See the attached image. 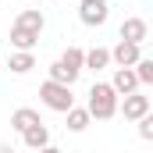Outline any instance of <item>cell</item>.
I'll return each mask as SVG.
<instances>
[{
  "instance_id": "obj_1",
  "label": "cell",
  "mask_w": 153,
  "mask_h": 153,
  "mask_svg": "<svg viewBox=\"0 0 153 153\" xmlns=\"http://www.w3.org/2000/svg\"><path fill=\"white\" fill-rule=\"evenodd\" d=\"M117 100L121 96L111 89V82H93L89 100H85V111H89V117H96V121H111L117 114Z\"/></svg>"
},
{
  "instance_id": "obj_2",
  "label": "cell",
  "mask_w": 153,
  "mask_h": 153,
  "mask_svg": "<svg viewBox=\"0 0 153 153\" xmlns=\"http://www.w3.org/2000/svg\"><path fill=\"white\" fill-rule=\"evenodd\" d=\"M82 57L85 50L82 46H68L53 64H50V82H61V85H75L78 75H82Z\"/></svg>"
},
{
  "instance_id": "obj_3",
  "label": "cell",
  "mask_w": 153,
  "mask_h": 153,
  "mask_svg": "<svg viewBox=\"0 0 153 153\" xmlns=\"http://www.w3.org/2000/svg\"><path fill=\"white\" fill-rule=\"evenodd\" d=\"M39 100L50 107V111H57V114H64V111H71L75 107V96H71V85H61V82H43L39 85Z\"/></svg>"
},
{
  "instance_id": "obj_4",
  "label": "cell",
  "mask_w": 153,
  "mask_h": 153,
  "mask_svg": "<svg viewBox=\"0 0 153 153\" xmlns=\"http://www.w3.org/2000/svg\"><path fill=\"white\" fill-rule=\"evenodd\" d=\"M78 18H82V25L100 29V25H107L111 7H107V0H82V4H78Z\"/></svg>"
},
{
  "instance_id": "obj_5",
  "label": "cell",
  "mask_w": 153,
  "mask_h": 153,
  "mask_svg": "<svg viewBox=\"0 0 153 153\" xmlns=\"http://www.w3.org/2000/svg\"><path fill=\"white\" fill-rule=\"evenodd\" d=\"M117 111L128 117V121H139V117L150 114V96H143V93H128L125 100H117Z\"/></svg>"
},
{
  "instance_id": "obj_6",
  "label": "cell",
  "mask_w": 153,
  "mask_h": 153,
  "mask_svg": "<svg viewBox=\"0 0 153 153\" xmlns=\"http://www.w3.org/2000/svg\"><path fill=\"white\" fill-rule=\"evenodd\" d=\"M117 36L125 39V43L143 46V43H146V36H150V25H146L143 18H125V22H121V29H117Z\"/></svg>"
},
{
  "instance_id": "obj_7",
  "label": "cell",
  "mask_w": 153,
  "mask_h": 153,
  "mask_svg": "<svg viewBox=\"0 0 153 153\" xmlns=\"http://www.w3.org/2000/svg\"><path fill=\"white\" fill-rule=\"evenodd\" d=\"M139 57H143V46H135V43H125V39H117V46L111 50V61H114L117 68H132Z\"/></svg>"
},
{
  "instance_id": "obj_8",
  "label": "cell",
  "mask_w": 153,
  "mask_h": 153,
  "mask_svg": "<svg viewBox=\"0 0 153 153\" xmlns=\"http://www.w3.org/2000/svg\"><path fill=\"white\" fill-rule=\"evenodd\" d=\"M111 89H114L117 96H128V93H139V78L132 68H117L114 78H111Z\"/></svg>"
},
{
  "instance_id": "obj_9",
  "label": "cell",
  "mask_w": 153,
  "mask_h": 153,
  "mask_svg": "<svg viewBox=\"0 0 153 153\" xmlns=\"http://www.w3.org/2000/svg\"><path fill=\"white\" fill-rule=\"evenodd\" d=\"M43 25H46V18H43V11H18V18H14V29H25V32H43Z\"/></svg>"
},
{
  "instance_id": "obj_10",
  "label": "cell",
  "mask_w": 153,
  "mask_h": 153,
  "mask_svg": "<svg viewBox=\"0 0 153 153\" xmlns=\"http://www.w3.org/2000/svg\"><path fill=\"white\" fill-rule=\"evenodd\" d=\"M111 64V50L107 46H93V50H85V57H82V71L89 68V71H103Z\"/></svg>"
},
{
  "instance_id": "obj_11",
  "label": "cell",
  "mask_w": 153,
  "mask_h": 153,
  "mask_svg": "<svg viewBox=\"0 0 153 153\" xmlns=\"http://www.w3.org/2000/svg\"><path fill=\"white\" fill-rule=\"evenodd\" d=\"M22 139H25V146H29V150H43V146H50V128L39 121V125H32V128H25V132H22Z\"/></svg>"
},
{
  "instance_id": "obj_12",
  "label": "cell",
  "mask_w": 153,
  "mask_h": 153,
  "mask_svg": "<svg viewBox=\"0 0 153 153\" xmlns=\"http://www.w3.org/2000/svg\"><path fill=\"white\" fill-rule=\"evenodd\" d=\"M32 125H39V111H32V107H18V111L11 114V128H14V132H25V128H32Z\"/></svg>"
},
{
  "instance_id": "obj_13",
  "label": "cell",
  "mask_w": 153,
  "mask_h": 153,
  "mask_svg": "<svg viewBox=\"0 0 153 153\" xmlns=\"http://www.w3.org/2000/svg\"><path fill=\"white\" fill-rule=\"evenodd\" d=\"M7 68H11L14 75H29V71L36 68V57H32V53H25V50H14V53L7 57Z\"/></svg>"
},
{
  "instance_id": "obj_14",
  "label": "cell",
  "mask_w": 153,
  "mask_h": 153,
  "mask_svg": "<svg viewBox=\"0 0 153 153\" xmlns=\"http://www.w3.org/2000/svg\"><path fill=\"white\" fill-rule=\"evenodd\" d=\"M36 43H39L36 32H25V29H14V25H11V46H14V50L32 53V46H36Z\"/></svg>"
},
{
  "instance_id": "obj_15",
  "label": "cell",
  "mask_w": 153,
  "mask_h": 153,
  "mask_svg": "<svg viewBox=\"0 0 153 153\" xmlns=\"http://www.w3.org/2000/svg\"><path fill=\"white\" fill-rule=\"evenodd\" d=\"M64 114H68V132H85L89 121H93L85 107H71V111H64Z\"/></svg>"
},
{
  "instance_id": "obj_16",
  "label": "cell",
  "mask_w": 153,
  "mask_h": 153,
  "mask_svg": "<svg viewBox=\"0 0 153 153\" xmlns=\"http://www.w3.org/2000/svg\"><path fill=\"white\" fill-rule=\"evenodd\" d=\"M132 71L139 78V85H150L153 82V57H139V61L132 64Z\"/></svg>"
},
{
  "instance_id": "obj_17",
  "label": "cell",
  "mask_w": 153,
  "mask_h": 153,
  "mask_svg": "<svg viewBox=\"0 0 153 153\" xmlns=\"http://www.w3.org/2000/svg\"><path fill=\"white\" fill-rule=\"evenodd\" d=\"M135 125H139V135H143V139L150 143V139H153V114H146V117H139Z\"/></svg>"
},
{
  "instance_id": "obj_18",
  "label": "cell",
  "mask_w": 153,
  "mask_h": 153,
  "mask_svg": "<svg viewBox=\"0 0 153 153\" xmlns=\"http://www.w3.org/2000/svg\"><path fill=\"white\" fill-rule=\"evenodd\" d=\"M36 153H61L57 146H43V150H36Z\"/></svg>"
},
{
  "instance_id": "obj_19",
  "label": "cell",
  "mask_w": 153,
  "mask_h": 153,
  "mask_svg": "<svg viewBox=\"0 0 153 153\" xmlns=\"http://www.w3.org/2000/svg\"><path fill=\"white\" fill-rule=\"evenodd\" d=\"M0 153H14V146H7V143H0Z\"/></svg>"
}]
</instances>
